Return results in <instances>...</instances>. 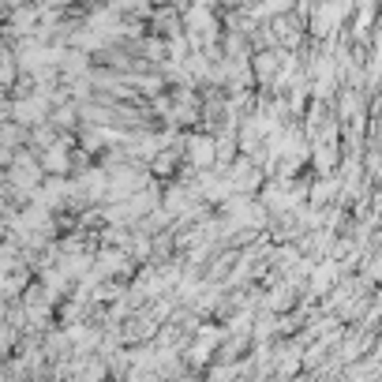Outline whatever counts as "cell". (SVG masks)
Returning <instances> with one entry per match:
<instances>
[{
    "label": "cell",
    "mask_w": 382,
    "mask_h": 382,
    "mask_svg": "<svg viewBox=\"0 0 382 382\" xmlns=\"http://www.w3.org/2000/svg\"><path fill=\"white\" fill-rule=\"evenodd\" d=\"M188 154H191V165H210L214 162V142L195 135V139L188 142Z\"/></svg>",
    "instance_id": "obj_2"
},
{
    "label": "cell",
    "mask_w": 382,
    "mask_h": 382,
    "mask_svg": "<svg viewBox=\"0 0 382 382\" xmlns=\"http://www.w3.org/2000/svg\"><path fill=\"white\" fill-rule=\"evenodd\" d=\"M338 277V266L333 262H326V266H318L315 274H311V292H326L330 289V281Z\"/></svg>",
    "instance_id": "obj_3"
},
{
    "label": "cell",
    "mask_w": 382,
    "mask_h": 382,
    "mask_svg": "<svg viewBox=\"0 0 382 382\" xmlns=\"http://www.w3.org/2000/svg\"><path fill=\"white\" fill-rule=\"evenodd\" d=\"M348 8H353V0H322V4L311 12V30L322 38H330L333 30H338V23L348 15Z\"/></svg>",
    "instance_id": "obj_1"
},
{
    "label": "cell",
    "mask_w": 382,
    "mask_h": 382,
    "mask_svg": "<svg viewBox=\"0 0 382 382\" xmlns=\"http://www.w3.org/2000/svg\"><path fill=\"white\" fill-rule=\"evenodd\" d=\"M255 71H259L262 79H270L277 71V53H259V57H255Z\"/></svg>",
    "instance_id": "obj_4"
}]
</instances>
